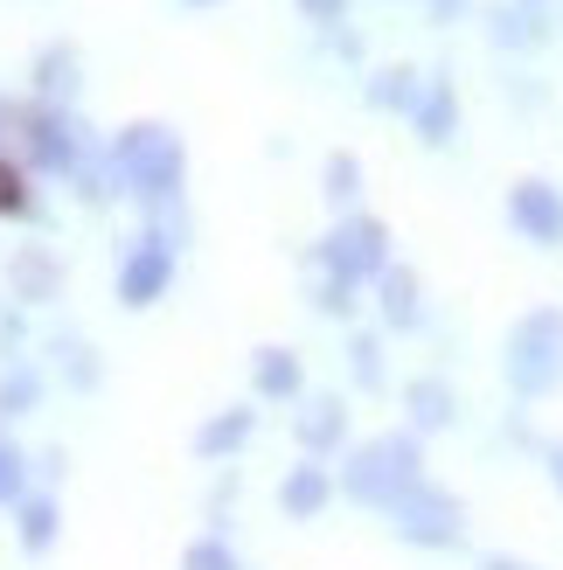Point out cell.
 <instances>
[{"label":"cell","mask_w":563,"mask_h":570,"mask_svg":"<svg viewBox=\"0 0 563 570\" xmlns=\"http://www.w3.org/2000/svg\"><path fill=\"white\" fill-rule=\"evenodd\" d=\"M494 570H515V563H494Z\"/></svg>","instance_id":"1"}]
</instances>
